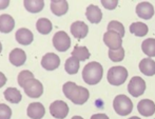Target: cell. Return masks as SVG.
<instances>
[{
	"mask_svg": "<svg viewBox=\"0 0 155 119\" xmlns=\"http://www.w3.org/2000/svg\"><path fill=\"white\" fill-rule=\"evenodd\" d=\"M62 92L64 96L75 105H84L90 97V93L86 88L77 85L72 81H68L63 84Z\"/></svg>",
	"mask_w": 155,
	"mask_h": 119,
	"instance_id": "1",
	"label": "cell"
},
{
	"mask_svg": "<svg viewBox=\"0 0 155 119\" xmlns=\"http://www.w3.org/2000/svg\"><path fill=\"white\" fill-rule=\"evenodd\" d=\"M102 76H104V70L102 66L98 62H90L82 70V78L86 83L90 85H95L100 82Z\"/></svg>",
	"mask_w": 155,
	"mask_h": 119,
	"instance_id": "2",
	"label": "cell"
},
{
	"mask_svg": "<svg viewBox=\"0 0 155 119\" xmlns=\"http://www.w3.org/2000/svg\"><path fill=\"white\" fill-rule=\"evenodd\" d=\"M113 108L118 115L127 116L132 112L133 103L126 95H117L113 100Z\"/></svg>",
	"mask_w": 155,
	"mask_h": 119,
	"instance_id": "3",
	"label": "cell"
},
{
	"mask_svg": "<svg viewBox=\"0 0 155 119\" xmlns=\"http://www.w3.org/2000/svg\"><path fill=\"white\" fill-rule=\"evenodd\" d=\"M128 78V71L124 66H113L108 72V81L112 85H120Z\"/></svg>",
	"mask_w": 155,
	"mask_h": 119,
	"instance_id": "4",
	"label": "cell"
},
{
	"mask_svg": "<svg viewBox=\"0 0 155 119\" xmlns=\"http://www.w3.org/2000/svg\"><path fill=\"white\" fill-rule=\"evenodd\" d=\"M23 90H25V93L28 95L29 97H32V98H38L42 95L43 93V86L42 83H41L39 80L33 78L30 79L25 82V86H23Z\"/></svg>",
	"mask_w": 155,
	"mask_h": 119,
	"instance_id": "5",
	"label": "cell"
},
{
	"mask_svg": "<svg viewBox=\"0 0 155 119\" xmlns=\"http://www.w3.org/2000/svg\"><path fill=\"white\" fill-rule=\"evenodd\" d=\"M146 91V81L141 77L134 76L131 78L128 85V92L133 97H139Z\"/></svg>",
	"mask_w": 155,
	"mask_h": 119,
	"instance_id": "6",
	"label": "cell"
},
{
	"mask_svg": "<svg viewBox=\"0 0 155 119\" xmlns=\"http://www.w3.org/2000/svg\"><path fill=\"white\" fill-rule=\"evenodd\" d=\"M53 44L58 52H65L71 47V39L64 31H59L54 35Z\"/></svg>",
	"mask_w": 155,
	"mask_h": 119,
	"instance_id": "7",
	"label": "cell"
},
{
	"mask_svg": "<svg viewBox=\"0 0 155 119\" xmlns=\"http://www.w3.org/2000/svg\"><path fill=\"white\" fill-rule=\"evenodd\" d=\"M50 113L53 117L57 119H63L69 114V107L62 100H56L50 105Z\"/></svg>",
	"mask_w": 155,
	"mask_h": 119,
	"instance_id": "8",
	"label": "cell"
},
{
	"mask_svg": "<svg viewBox=\"0 0 155 119\" xmlns=\"http://www.w3.org/2000/svg\"><path fill=\"white\" fill-rule=\"evenodd\" d=\"M104 42L110 50H118L123 44V38L115 32L108 31L104 35Z\"/></svg>",
	"mask_w": 155,
	"mask_h": 119,
	"instance_id": "9",
	"label": "cell"
},
{
	"mask_svg": "<svg viewBox=\"0 0 155 119\" xmlns=\"http://www.w3.org/2000/svg\"><path fill=\"white\" fill-rule=\"evenodd\" d=\"M41 66L48 71L56 70L60 66V58L54 53H48L41 59Z\"/></svg>",
	"mask_w": 155,
	"mask_h": 119,
	"instance_id": "10",
	"label": "cell"
},
{
	"mask_svg": "<svg viewBox=\"0 0 155 119\" xmlns=\"http://www.w3.org/2000/svg\"><path fill=\"white\" fill-rule=\"evenodd\" d=\"M154 6L150 2H140L136 6V14L141 19L149 20L154 16Z\"/></svg>",
	"mask_w": 155,
	"mask_h": 119,
	"instance_id": "11",
	"label": "cell"
},
{
	"mask_svg": "<svg viewBox=\"0 0 155 119\" xmlns=\"http://www.w3.org/2000/svg\"><path fill=\"white\" fill-rule=\"evenodd\" d=\"M71 33L77 39H82L89 33V27L84 21H75L71 25Z\"/></svg>",
	"mask_w": 155,
	"mask_h": 119,
	"instance_id": "12",
	"label": "cell"
},
{
	"mask_svg": "<svg viewBox=\"0 0 155 119\" xmlns=\"http://www.w3.org/2000/svg\"><path fill=\"white\" fill-rule=\"evenodd\" d=\"M137 110L140 115L149 117L155 113V103L150 99H143L137 105Z\"/></svg>",
	"mask_w": 155,
	"mask_h": 119,
	"instance_id": "13",
	"label": "cell"
},
{
	"mask_svg": "<svg viewBox=\"0 0 155 119\" xmlns=\"http://www.w3.org/2000/svg\"><path fill=\"white\" fill-rule=\"evenodd\" d=\"M27 114L31 119H41L45 114V109L40 102H32L29 105Z\"/></svg>",
	"mask_w": 155,
	"mask_h": 119,
	"instance_id": "14",
	"label": "cell"
},
{
	"mask_svg": "<svg viewBox=\"0 0 155 119\" xmlns=\"http://www.w3.org/2000/svg\"><path fill=\"white\" fill-rule=\"evenodd\" d=\"M10 62L15 66H21L27 60V54L21 49H14L8 56Z\"/></svg>",
	"mask_w": 155,
	"mask_h": 119,
	"instance_id": "15",
	"label": "cell"
},
{
	"mask_svg": "<svg viewBox=\"0 0 155 119\" xmlns=\"http://www.w3.org/2000/svg\"><path fill=\"white\" fill-rule=\"evenodd\" d=\"M16 36V40L18 43L22 45H29L32 43L33 39H34V35L30 30L25 29V27H21L15 34Z\"/></svg>",
	"mask_w": 155,
	"mask_h": 119,
	"instance_id": "16",
	"label": "cell"
},
{
	"mask_svg": "<svg viewBox=\"0 0 155 119\" xmlns=\"http://www.w3.org/2000/svg\"><path fill=\"white\" fill-rule=\"evenodd\" d=\"M86 16L91 23H99L102 19V12L100 11V8L97 5L90 4L87 8Z\"/></svg>",
	"mask_w": 155,
	"mask_h": 119,
	"instance_id": "17",
	"label": "cell"
},
{
	"mask_svg": "<svg viewBox=\"0 0 155 119\" xmlns=\"http://www.w3.org/2000/svg\"><path fill=\"white\" fill-rule=\"evenodd\" d=\"M15 27V19L11 15H0V32L1 33H10Z\"/></svg>",
	"mask_w": 155,
	"mask_h": 119,
	"instance_id": "18",
	"label": "cell"
},
{
	"mask_svg": "<svg viewBox=\"0 0 155 119\" xmlns=\"http://www.w3.org/2000/svg\"><path fill=\"white\" fill-rule=\"evenodd\" d=\"M69 10V4L65 0H52L51 11L56 16H62Z\"/></svg>",
	"mask_w": 155,
	"mask_h": 119,
	"instance_id": "19",
	"label": "cell"
},
{
	"mask_svg": "<svg viewBox=\"0 0 155 119\" xmlns=\"http://www.w3.org/2000/svg\"><path fill=\"white\" fill-rule=\"evenodd\" d=\"M139 70L146 76L155 75V61L151 58H145L139 62Z\"/></svg>",
	"mask_w": 155,
	"mask_h": 119,
	"instance_id": "20",
	"label": "cell"
},
{
	"mask_svg": "<svg viewBox=\"0 0 155 119\" xmlns=\"http://www.w3.org/2000/svg\"><path fill=\"white\" fill-rule=\"evenodd\" d=\"M3 94H4V98H5L8 102L14 103V105L19 103L21 101V99H22L21 93L15 88H8L4 91Z\"/></svg>",
	"mask_w": 155,
	"mask_h": 119,
	"instance_id": "21",
	"label": "cell"
},
{
	"mask_svg": "<svg viewBox=\"0 0 155 119\" xmlns=\"http://www.w3.org/2000/svg\"><path fill=\"white\" fill-rule=\"evenodd\" d=\"M36 29L42 35H48L49 33H51L53 24L48 18H39L36 22Z\"/></svg>",
	"mask_w": 155,
	"mask_h": 119,
	"instance_id": "22",
	"label": "cell"
},
{
	"mask_svg": "<svg viewBox=\"0 0 155 119\" xmlns=\"http://www.w3.org/2000/svg\"><path fill=\"white\" fill-rule=\"evenodd\" d=\"M130 32L132 34H134L135 36L143 37V36H146L148 34L149 27L143 22H133L130 25Z\"/></svg>",
	"mask_w": 155,
	"mask_h": 119,
	"instance_id": "23",
	"label": "cell"
},
{
	"mask_svg": "<svg viewBox=\"0 0 155 119\" xmlns=\"http://www.w3.org/2000/svg\"><path fill=\"white\" fill-rule=\"evenodd\" d=\"M25 8L30 13H39L42 11L45 6V1L42 0H25L23 1Z\"/></svg>",
	"mask_w": 155,
	"mask_h": 119,
	"instance_id": "24",
	"label": "cell"
},
{
	"mask_svg": "<svg viewBox=\"0 0 155 119\" xmlns=\"http://www.w3.org/2000/svg\"><path fill=\"white\" fill-rule=\"evenodd\" d=\"M72 57L76 58L79 61H86L87 59L90 58V52L87 49V47H79L76 45L72 52Z\"/></svg>",
	"mask_w": 155,
	"mask_h": 119,
	"instance_id": "25",
	"label": "cell"
},
{
	"mask_svg": "<svg viewBox=\"0 0 155 119\" xmlns=\"http://www.w3.org/2000/svg\"><path fill=\"white\" fill-rule=\"evenodd\" d=\"M79 60L76 59L74 57H70L67 59L64 64V70L68 74L70 75H74V74H77L78 70H79Z\"/></svg>",
	"mask_w": 155,
	"mask_h": 119,
	"instance_id": "26",
	"label": "cell"
},
{
	"mask_svg": "<svg viewBox=\"0 0 155 119\" xmlns=\"http://www.w3.org/2000/svg\"><path fill=\"white\" fill-rule=\"evenodd\" d=\"M143 52L149 57H155V39L154 38H148L143 41L141 44Z\"/></svg>",
	"mask_w": 155,
	"mask_h": 119,
	"instance_id": "27",
	"label": "cell"
},
{
	"mask_svg": "<svg viewBox=\"0 0 155 119\" xmlns=\"http://www.w3.org/2000/svg\"><path fill=\"white\" fill-rule=\"evenodd\" d=\"M109 58L113 62H120L124 58V50L121 47L118 50H109Z\"/></svg>",
	"mask_w": 155,
	"mask_h": 119,
	"instance_id": "28",
	"label": "cell"
},
{
	"mask_svg": "<svg viewBox=\"0 0 155 119\" xmlns=\"http://www.w3.org/2000/svg\"><path fill=\"white\" fill-rule=\"evenodd\" d=\"M107 29H108V31H112V32H115V33L119 34V35L121 36V38L124 36V27L123 23H120L119 21H116V20L110 21Z\"/></svg>",
	"mask_w": 155,
	"mask_h": 119,
	"instance_id": "29",
	"label": "cell"
},
{
	"mask_svg": "<svg viewBox=\"0 0 155 119\" xmlns=\"http://www.w3.org/2000/svg\"><path fill=\"white\" fill-rule=\"evenodd\" d=\"M33 78H34V75H33L32 72H30V71H22V72H20L18 75V84L21 88H23L25 82H27L28 80L33 79Z\"/></svg>",
	"mask_w": 155,
	"mask_h": 119,
	"instance_id": "30",
	"label": "cell"
},
{
	"mask_svg": "<svg viewBox=\"0 0 155 119\" xmlns=\"http://www.w3.org/2000/svg\"><path fill=\"white\" fill-rule=\"evenodd\" d=\"M12 117V110L8 105L0 103V119H10Z\"/></svg>",
	"mask_w": 155,
	"mask_h": 119,
	"instance_id": "31",
	"label": "cell"
},
{
	"mask_svg": "<svg viewBox=\"0 0 155 119\" xmlns=\"http://www.w3.org/2000/svg\"><path fill=\"white\" fill-rule=\"evenodd\" d=\"M101 4L107 10H114L118 4L117 0H101Z\"/></svg>",
	"mask_w": 155,
	"mask_h": 119,
	"instance_id": "32",
	"label": "cell"
},
{
	"mask_svg": "<svg viewBox=\"0 0 155 119\" xmlns=\"http://www.w3.org/2000/svg\"><path fill=\"white\" fill-rule=\"evenodd\" d=\"M91 119H109L106 114H94Z\"/></svg>",
	"mask_w": 155,
	"mask_h": 119,
	"instance_id": "33",
	"label": "cell"
},
{
	"mask_svg": "<svg viewBox=\"0 0 155 119\" xmlns=\"http://www.w3.org/2000/svg\"><path fill=\"white\" fill-rule=\"evenodd\" d=\"M10 4V1L8 0H0V10H4Z\"/></svg>",
	"mask_w": 155,
	"mask_h": 119,
	"instance_id": "34",
	"label": "cell"
},
{
	"mask_svg": "<svg viewBox=\"0 0 155 119\" xmlns=\"http://www.w3.org/2000/svg\"><path fill=\"white\" fill-rule=\"evenodd\" d=\"M5 83H6V77H5V75H4L3 73L0 72V88H2V86H3Z\"/></svg>",
	"mask_w": 155,
	"mask_h": 119,
	"instance_id": "35",
	"label": "cell"
},
{
	"mask_svg": "<svg viewBox=\"0 0 155 119\" xmlns=\"http://www.w3.org/2000/svg\"><path fill=\"white\" fill-rule=\"evenodd\" d=\"M71 119H84V118L80 117V116H74V117H72Z\"/></svg>",
	"mask_w": 155,
	"mask_h": 119,
	"instance_id": "36",
	"label": "cell"
},
{
	"mask_svg": "<svg viewBox=\"0 0 155 119\" xmlns=\"http://www.w3.org/2000/svg\"><path fill=\"white\" fill-rule=\"evenodd\" d=\"M129 119H140L139 117H137V116H133V117H130Z\"/></svg>",
	"mask_w": 155,
	"mask_h": 119,
	"instance_id": "37",
	"label": "cell"
},
{
	"mask_svg": "<svg viewBox=\"0 0 155 119\" xmlns=\"http://www.w3.org/2000/svg\"><path fill=\"white\" fill-rule=\"evenodd\" d=\"M1 51H2V44H1V42H0V53H1Z\"/></svg>",
	"mask_w": 155,
	"mask_h": 119,
	"instance_id": "38",
	"label": "cell"
}]
</instances>
